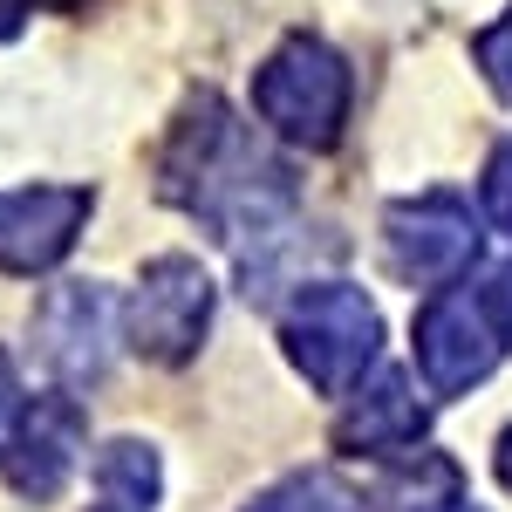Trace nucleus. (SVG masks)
<instances>
[{
  "label": "nucleus",
  "mask_w": 512,
  "mask_h": 512,
  "mask_svg": "<svg viewBox=\"0 0 512 512\" xmlns=\"http://www.w3.org/2000/svg\"><path fill=\"white\" fill-rule=\"evenodd\" d=\"M158 192L205 219L219 239H260L274 233L294 205V171L226 110V96L198 89L171 123V144L158 158Z\"/></svg>",
  "instance_id": "nucleus-1"
},
{
  "label": "nucleus",
  "mask_w": 512,
  "mask_h": 512,
  "mask_svg": "<svg viewBox=\"0 0 512 512\" xmlns=\"http://www.w3.org/2000/svg\"><path fill=\"white\" fill-rule=\"evenodd\" d=\"M349 103H355L349 62L321 35H287L253 76L260 123L274 137H287V144H301V151H328L342 137V123H349Z\"/></svg>",
  "instance_id": "nucleus-2"
},
{
  "label": "nucleus",
  "mask_w": 512,
  "mask_h": 512,
  "mask_svg": "<svg viewBox=\"0 0 512 512\" xmlns=\"http://www.w3.org/2000/svg\"><path fill=\"white\" fill-rule=\"evenodd\" d=\"M280 342H287V362L315 383L321 396H349L362 383V369L383 349V315L362 287H342V280H315L287 315H280Z\"/></svg>",
  "instance_id": "nucleus-3"
},
{
  "label": "nucleus",
  "mask_w": 512,
  "mask_h": 512,
  "mask_svg": "<svg viewBox=\"0 0 512 512\" xmlns=\"http://www.w3.org/2000/svg\"><path fill=\"white\" fill-rule=\"evenodd\" d=\"M205 321H212V274L185 260V253H164L144 267L130 308H123V342L144 355V362H192L205 342Z\"/></svg>",
  "instance_id": "nucleus-4"
},
{
  "label": "nucleus",
  "mask_w": 512,
  "mask_h": 512,
  "mask_svg": "<svg viewBox=\"0 0 512 512\" xmlns=\"http://www.w3.org/2000/svg\"><path fill=\"white\" fill-rule=\"evenodd\" d=\"M478 219L465 198L451 192H424V198H403L383 212V246H390V267L396 280L410 287H451L465 280V267L478 260Z\"/></svg>",
  "instance_id": "nucleus-5"
},
{
  "label": "nucleus",
  "mask_w": 512,
  "mask_h": 512,
  "mask_svg": "<svg viewBox=\"0 0 512 512\" xmlns=\"http://www.w3.org/2000/svg\"><path fill=\"white\" fill-rule=\"evenodd\" d=\"M35 342H41V362L62 383H103L110 355L123 342L117 294L103 280H62V287H48L35 308Z\"/></svg>",
  "instance_id": "nucleus-6"
},
{
  "label": "nucleus",
  "mask_w": 512,
  "mask_h": 512,
  "mask_svg": "<svg viewBox=\"0 0 512 512\" xmlns=\"http://www.w3.org/2000/svg\"><path fill=\"white\" fill-rule=\"evenodd\" d=\"M82 451H89V431H82V410L76 396H35L21 417H14V431L0 444V472L7 485L28 499V506H48L69 478H76Z\"/></svg>",
  "instance_id": "nucleus-7"
},
{
  "label": "nucleus",
  "mask_w": 512,
  "mask_h": 512,
  "mask_svg": "<svg viewBox=\"0 0 512 512\" xmlns=\"http://www.w3.org/2000/svg\"><path fill=\"white\" fill-rule=\"evenodd\" d=\"M96 198L82 185H28L0 192V274H48L69 246L82 239Z\"/></svg>",
  "instance_id": "nucleus-8"
},
{
  "label": "nucleus",
  "mask_w": 512,
  "mask_h": 512,
  "mask_svg": "<svg viewBox=\"0 0 512 512\" xmlns=\"http://www.w3.org/2000/svg\"><path fill=\"white\" fill-rule=\"evenodd\" d=\"M417 369L437 396H465L472 383H485L499 369V342L478 315V301L458 294V280L437 287V301L417 315Z\"/></svg>",
  "instance_id": "nucleus-9"
},
{
  "label": "nucleus",
  "mask_w": 512,
  "mask_h": 512,
  "mask_svg": "<svg viewBox=\"0 0 512 512\" xmlns=\"http://www.w3.org/2000/svg\"><path fill=\"white\" fill-rule=\"evenodd\" d=\"M431 431V410L410 396V376L403 369H383L369 390H355V403L342 410V424H335V444L355 451V458H396V451H410V444H424Z\"/></svg>",
  "instance_id": "nucleus-10"
},
{
  "label": "nucleus",
  "mask_w": 512,
  "mask_h": 512,
  "mask_svg": "<svg viewBox=\"0 0 512 512\" xmlns=\"http://www.w3.org/2000/svg\"><path fill=\"white\" fill-rule=\"evenodd\" d=\"M369 512H458L465 506V478L444 451H396V465L376 478V492L362 499Z\"/></svg>",
  "instance_id": "nucleus-11"
},
{
  "label": "nucleus",
  "mask_w": 512,
  "mask_h": 512,
  "mask_svg": "<svg viewBox=\"0 0 512 512\" xmlns=\"http://www.w3.org/2000/svg\"><path fill=\"white\" fill-rule=\"evenodd\" d=\"M96 492H103V499H117V506L151 512V506H158V492H164L158 451H151V444H137V437L103 444V458H96Z\"/></svg>",
  "instance_id": "nucleus-12"
},
{
  "label": "nucleus",
  "mask_w": 512,
  "mask_h": 512,
  "mask_svg": "<svg viewBox=\"0 0 512 512\" xmlns=\"http://www.w3.org/2000/svg\"><path fill=\"white\" fill-rule=\"evenodd\" d=\"M246 512H362V492L342 472H294L267 485Z\"/></svg>",
  "instance_id": "nucleus-13"
},
{
  "label": "nucleus",
  "mask_w": 512,
  "mask_h": 512,
  "mask_svg": "<svg viewBox=\"0 0 512 512\" xmlns=\"http://www.w3.org/2000/svg\"><path fill=\"white\" fill-rule=\"evenodd\" d=\"M472 55H478V69H485V82H492V89L512 103V7L472 41Z\"/></svg>",
  "instance_id": "nucleus-14"
},
{
  "label": "nucleus",
  "mask_w": 512,
  "mask_h": 512,
  "mask_svg": "<svg viewBox=\"0 0 512 512\" xmlns=\"http://www.w3.org/2000/svg\"><path fill=\"white\" fill-rule=\"evenodd\" d=\"M485 219L512 239V144H499L485 164Z\"/></svg>",
  "instance_id": "nucleus-15"
},
{
  "label": "nucleus",
  "mask_w": 512,
  "mask_h": 512,
  "mask_svg": "<svg viewBox=\"0 0 512 512\" xmlns=\"http://www.w3.org/2000/svg\"><path fill=\"white\" fill-rule=\"evenodd\" d=\"M478 315H485V328H492V342L512 349V267H499V274L478 287Z\"/></svg>",
  "instance_id": "nucleus-16"
},
{
  "label": "nucleus",
  "mask_w": 512,
  "mask_h": 512,
  "mask_svg": "<svg viewBox=\"0 0 512 512\" xmlns=\"http://www.w3.org/2000/svg\"><path fill=\"white\" fill-rule=\"evenodd\" d=\"M14 417H21V383H14V362L0 355V444L14 431Z\"/></svg>",
  "instance_id": "nucleus-17"
},
{
  "label": "nucleus",
  "mask_w": 512,
  "mask_h": 512,
  "mask_svg": "<svg viewBox=\"0 0 512 512\" xmlns=\"http://www.w3.org/2000/svg\"><path fill=\"white\" fill-rule=\"evenodd\" d=\"M35 0H0V41L7 35H21V14H28Z\"/></svg>",
  "instance_id": "nucleus-18"
},
{
  "label": "nucleus",
  "mask_w": 512,
  "mask_h": 512,
  "mask_svg": "<svg viewBox=\"0 0 512 512\" xmlns=\"http://www.w3.org/2000/svg\"><path fill=\"white\" fill-rule=\"evenodd\" d=\"M499 478H506V492H512V431L499 437Z\"/></svg>",
  "instance_id": "nucleus-19"
},
{
  "label": "nucleus",
  "mask_w": 512,
  "mask_h": 512,
  "mask_svg": "<svg viewBox=\"0 0 512 512\" xmlns=\"http://www.w3.org/2000/svg\"><path fill=\"white\" fill-rule=\"evenodd\" d=\"M96 512H137V506H117V499H103V506H96Z\"/></svg>",
  "instance_id": "nucleus-20"
},
{
  "label": "nucleus",
  "mask_w": 512,
  "mask_h": 512,
  "mask_svg": "<svg viewBox=\"0 0 512 512\" xmlns=\"http://www.w3.org/2000/svg\"><path fill=\"white\" fill-rule=\"evenodd\" d=\"M458 512H472V506H458Z\"/></svg>",
  "instance_id": "nucleus-21"
}]
</instances>
